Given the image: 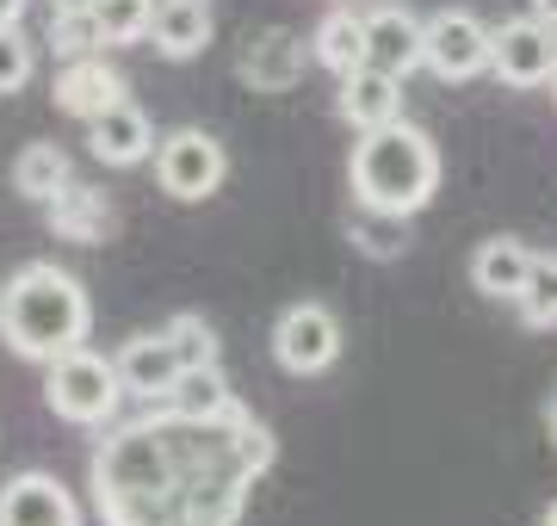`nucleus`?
I'll use <instances>...</instances> for the list:
<instances>
[{
  "mask_svg": "<svg viewBox=\"0 0 557 526\" xmlns=\"http://www.w3.org/2000/svg\"><path fill=\"white\" fill-rule=\"evenodd\" d=\"M50 57L57 62H81V57H100L106 43V25L94 7H62V13H50Z\"/></svg>",
  "mask_w": 557,
  "mask_h": 526,
  "instance_id": "nucleus-22",
  "label": "nucleus"
},
{
  "mask_svg": "<svg viewBox=\"0 0 557 526\" xmlns=\"http://www.w3.org/2000/svg\"><path fill=\"white\" fill-rule=\"evenodd\" d=\"M533 13H539L545 25H557V0H533Z\"/></svg>",
  "mask_w": 557,
  "mask_h": 526,
  "instance_id": "nucleus-29",
  "label": "nucleus"
},
{
  "mask_svg": "<svg viewBox=\"0 0 557 526\" xmlns=\"http://www.w3.org/2000/svg\"><path fill=\"white\" fill-rule=\"evenodd\" d=\"M236 75L255 87V93H292L298 75H304V38L298 32H285V25L248 38L242 43V57H236Z\"/></svg>",
  "mask_w": 557,
  "mask_h": 526,
  "instance_id": "nucleus-11",
  "label": "nucleus"
},
{
  "mask_svg": "<svg viewBox=\"0 0 557 526\" xmlns=\"http://www.w3.org/2000/svg\"><path fill=\"white\" fill-rule=\"evenodd\" d=\"M273 360L292 372V378H317V372H329V365L341 360V323L329 304H292L278 310L273 323Z\"/></svg>",
  "mask_w": 557,
  "mask_h": 526,
  "instance_id": "nucleus-8",
  "label": "nucleus"
},
{
  "mask_svg": "<svg viewBox=\"0 0 557 526\" xmlns=\"http://www.w3.org/2000/svg\"><path fill=\"white\" fill-rule=\"evenodd\" d=\"M341 118L354 130H384L403 118V75L379 68V62H359L354 75H341Z\"/></svg>",
  "mask_w": 557,
  "mask_h": 526,
  "instance_id": "nucleus-12",
  "label": "nucleus"
},
{
  "mask_svg": "<svg viewBox=\"0 0 557 526\" xmlns=\"http://www.w3.org/2000/svg\"><path fill=\"white\" fill-rule=\"evenodd\" d=\"M310 57H317L329 75H354L359 62H366V13H354V7L322 13L317 32H310Z\"/></svg>",
  "mask_w": 557,
  "mask_h": 526,
  "instance_id": "nucleus-19",
  "label": "nucleus"
},
{
  "mask_svg": "<svg viewBox=\"0 0 557 526\" xmlns=\"http://www.w3.org/2000/svg\"><path fill=\"white\" fill-rule=\"evenodd\" d=\"M156 180H161L168 199L205 204L223 180H230V155H223V142L211 137V130H193V124H186V130L156 142Z\"/></svg>",
  "mask_w": 557,
  "mask_h": 526,
  "instance_id": "nucleus-5",
  "label": "nucleus"
},
{
  "mask_svg": "<svg viewBox=\"0 0 557 526\" xmlns=\"http://www.w3.org/2000/svg\"><path fill=\"white\" fill-rule=\"evenodd\" d=\"M0 328H7V285H0Z\"/></svg>",
  "mask_w": 557,
  "mask_h": 526,
  "instance_id": "nucleus-33",
  "label": "nucleus"
},
{
  "mask_svg": "<svg viewBox=\"0 0 557 526\" xmlns=\"http://www.w3.org/2000/svg\"><path fill=\"white\" fill-rule=\"evenodd\" d=\"M273 471V434L248 409L230 415H149L94 446V508L106 526H242L255 484Z\"/></svg>",
  "mask_w": 557,
  "mask_h": 526,
  "instance_id": "nucleus-1",
  "label": "nucleus"
},
{
  "mask_svg": "<svg viewBox=\"0 0 557 526\" xmlns=\"http://www.w3.org/2000/svg\"><path fill=\"white\" fill-rule=\"evenodd\" d=\"M156 7L161 0H94V13L106 25V43H143L156 32Z\"/></svg>",
  "mask_w": 557,
  "mask_h": 526,
  "instance_id": "nucleus-25",
  "label": "nucleus"
},
{
  "mask_svg": "<svg viewBox=\"0 0 557 526\" xmlns=\"http://www.w3.org/2000/svg\"><path fill=\"white\" fill-rule=\"evenodd\" d=\"M354 199L391 217H416L440 192V149L416 124H384V130H359L354 162H347Z\"/></svg>",
  "mask_w": 557,
  "mask_h": 526,
  "instance_id": "nucleus-3",
  "label": "nucleus"
},
{
  "mask_svg": "<svg viewBox=\"0 0 557 526\" xmlns=\"http://www.w3.org/2000/svg\"><path fill=\"white\" fill-rule=\"evenodd\" d=\"M409 217H391V211H372V204H359L354 223H347V236H354L372 261H397L403 248H409V229H403Z\"/></svg>",
  "mask_w": 557,
  "mask_h": 526,
  "instance_id": "nucleus-23",
  "label": "nucleus"
},
{
  "mask_svg": "<svg viewBox=\"0 0 557 526\" xmlns=\"http://www.w3.org/2000/svg\"><path fill=\"white\" fill-rule=\"evenodd\" d=\"M552 100H557V82H552Z\"/></svg>",
  "mask_w": 557,
  "mask_h": 526,
  "instance_id": "nucleus-34",
  "label": "nucleus"
},
{
  "mask_svg": "<svg viewBox=\"0 0 557 526\" xmlns=\"http://www.w3.org/2000/svg\"><path fill=\"white\" fill-rule=\"evenodd\" d=\"M0 526H81V502L50 471H20L0 484Z\"/></svg>",
  "mask_w": 557,
  "mask_h": 526,
  "instance_id": "nucleus-9",
  "label": "nucleus"
},
{
  "mask_svg": "<svg viewBox=\"0 0 557 526\" xmlns=\"http://www.w3.org/2000/svg\"><path fill=\"white\" fill-rule=\"evenodd\" d=\"M527 273H533V248L515 242V236H490L471 254V285H478L483 298H496V304H515L520 291H527Z\"/></svg>",
  "mask_w": 557,
  "mask_h": 526,
  "instance_id": "nucleus-17",
  "label": "nucleus"
},
{
  "mask_svg": "<svg viewBox=\"0 0 557 526\" xmlns=\"http://www.w3.org/2000/svg\"><path fill=\"white\" fill-rule=\"evenodd\" d=\"M515 310L527 328H557V254H533V273H527Z\"/></svg>",
  "mask_w": 557,
  "mask_h": 526,
  "instance_id": "nucleus-24",
  "label": "nucleus"
},
{
  "mask_svg": "<svg viewBox=\"0 0 557 526\" xmlns=\"http://www.w3.org/2000/svg\"><path fill=\"white\" fill-rule=\"evenodd\" d=\"M50 93H57V112L94 124L100 112H112V105L124 100V75L106 57H81V62H62V75H57Z\"/></svg>",
  "mask_w": 557,
  "mask_h": 526,
  "instance_id": "nucleus-14",
  "label": "nucleus"
},
{
  "mask_svg": "<svg viewBox=\"0 0 557 526\" xmlns=\"http://www.w3.org/2000/svg\"><path fill=\"white\" fill-rule=\"evenodd\" d=\"M168 341H174L180 365H223V347H218V328L193 316V310H180L174 323H168Z\"/></svg>",
  "mask_w": 557,
  "mask_h": 526,
  "instance_id": "nucleus-26",
  "label": "nucleus"
},
{
  "mask_svg": "<svg viewBox=\"0 0 557 526\" xmlns=\"http://www.w3.org/2000/svg\"><path fill=\"white\" fill-rule=\"evenodd\" d=\"M112 360H119L124 390H131V397H143V403H161V397L180 385V372H186V365H180V353H174V341H168V328H156V335H131Z\"/></svg>",
  "mask_w": 557,
  "mask_h": 526,
  "instance_id": "nucleus-13",
  "label": "nucleus"
},
{
  "mask_svg": "<svg viewBox=\"0 0 557 526\" xmlns=\"http://www.w3.org/2000/svg\"><path fill=\"white\" fill-rule=\"evenodd\" d=\"M496 62V32L478 20V13H465V7H440L434 20H428V75L434 82H478L483 68Z\"/></svg>",
  "mask_w": 557,
  "mask_h": 526,
  "instance_id": "nucleus-6",
  "label": "nucleus"
},
{
  "mask_svg": "<svg viewBox=\"0 0 557 526\" xmlns=\"http://www.w3.org/2000/svg\"><path fill=\"white\" fill-rule=\"evenodd\" d=\"M62 7H94V0H50V13H62Z\"/></svg>",
  "mask_w": 557,
  "mask_h": 526,
  "instance_id": "nucleus-31",
  "label": "nucleus"
},
{
  "mask_svg": "<svg viewBox=\"0 0 557 526\" xmlns=\"http://www.w3.org/2000/svg\"><path fill=\"white\" fill-rule=\"evenodd\" d=\"M242 397L230 390V378H223V365H186L180 372V385L161 397V409H174V415H199V422H211V415H230Z\"/></svg>",
  "mask_w": 557,
  "mask_h": 526,
  "instance_id": "nucleus-20",
  "label": "nucleus"
},
{
  "mask_svg": "<svg viewBox=\"0 0 557 526\" xmlns=\"http://www.w3.org/2000/svg\"><path fill=\"white\" fill-rule=\"evenodd\" d=\"M366 62L409 82L416 68H428V20H416L409 7H372L366 13Z\"/></svg>",
  "mask_w": 557,
  "mask_h": 526,
  "instance_id": "nucleus-10",
  "label": "nucleus"
},
{
  "mask_svg": "<svg viewBox=\"0 0 557 526\" xmlns=\"http://www.w3.org/2000/svg\"><path fill=\"white\" fill-rule=\"evenodd\" d=\"M69 180H75V167H69V155H62L57 142H25L20 162H13V192L32 204H50Z\"/></svg>",
  "mask_w": 557,
  "mask_h": 526,
  "instance_id": "nucleus-21",
  "label": "nucleus"
},
{
  "mask_svg": "<svg viewBox=\"0 0 557 526\" xmlns=\"http://www.w3.org/2000/svg\"><path fill=\"white\" fill-rule=\"evenodd\" d=\"M44 217H50V236H62V242H81V248H94L112 236V223H119V211H112V199H106L100 186H81L69 180L57 192V199L44 204Z\"/></svg>",
  "mask_w": 557,
  "mask_h": 526,
  "instance_id": "nucleus-16",
  "label": "nucleus"
},
{
  "mask_svg": "<svg viewBox=\"0 0 557 526\" xmlns=\"http://www.w3.org/2000/svg\"><path fill=\"white\" fill-rule=\"evenodd\" d=\"M545 427H552V440H557V390H552V403H545Z\"/></svg>",
  "mask_w": 557,
  "mask_h": 526,
  "instance_id": "nucleus-30",
  "label": "nucleus"
},
{
  "mask_svg": "<svg viewBox=\"0 0 557 526\" xmlns=\"http://www.w3.org/2000/svg\"><path fill=\"white\" fill-rule=\"evenodd\" d=\"M38 75V43L25 38L20 25H0V93H20Z\"/></svg>",
  "mask_w": 557,
  "mask_h": 526,
  "instance_id": "nucleus-27",
  "label": "nucleus"
},
{
  "mask_svg": "<svg viewBox=\"0 0 557 526\" xmlns=\"http://www.w3.org/2000/svg\"><path fill=\"white\" fill-rule=\"evenodd\" d=\"M490 75L515 93H533V87L557 82V25H545L539 13H520V20L496 25V62Z\"/></svg>",
  "mask_w": 557,
  "mask_h": 526,
  "instance_id": "nucleus-7",
  "label": "nucleus"
},
{
  "mask_svg": "<svg viewBox=\"0 0 557 526\" xmlns=\"http://www.w3.org/2000/svg\"><path fill=\"white\" fill-rule=\"evenodd\" d=\"M87 149H94V162L106 167H137L156 155V124H149V112L131 100H119L112 112H100V118L87 124Z\"/></svg>",
  "mask_w": 557,
  "mask_h": 526,
  "instance_id": "nucleus-15",
  "label": "nucleus"
},
{
  "mask_svg": "<svg viewBox=\"0 0 557 526\" xmlns=\"http://www.w3.org/2000/svg\"><path fill=\"white\" fill-rule=\"evenodd\" d=\"M149 38L168 62H193L211 43V0H161Z\"/></svg>",
  "mask_w": 557,
  "mask_h": 526,
  "instance_id": "nucleus-18",
  "label": "nucleus"
},
{
  "mask_svg": "<svg viewBox=\"0 0 557 526\" xmlns=\"http://www.w3.org/2000/svg\"><path fill=\"white\" fill-rule=\"evenodd\" d=\"M124 397L131 390L119 378V360H100L94 347H75V353L44 365V403L69 427H112Z\"/></svg>",
  "mask_w": 557,
  "mask_h": 526,
  "instance_id": "nucleus-4",
  "label": "nucleus"
},
{
  "mask_svg": "<svg viewBox=\"0 0 557 526\" xmlns=\"http://www.w3.org/2000/svg\"><path fill=\"white\" fill-rule=\"evenodd\" d=\"M25 20V0H0V25H20Z\"/></svg>",
  "mask_w": 557,
  "mask_h": 526,
  "instance_id": "nucleus-28",
  "label": "nucleus"
},
{
  "mask_svg": "<svg viewBox=\"0 0 557 526\" xmlns=\"http://www.w3.org/2000/svg\"><path fill=\"white\" fill-rule=\"evenodd\" d=\"M94 328V304L81 291L75 273H62L57 261H25L7 279V347L32 365H50L62 353H75Z\"/></svg>",
  "mask_w": 557,
  "mask_h": 526,
  "instance_id": "nucleus-2",
  "label": "nucleus"
},
{
  "mask_svg": "<svg viewBox=\"0 0 557 526\" xmlns=\"http://www.w3.org/2000/svg\"><path fill=\"white\" fill-rule=\"evenodd\" d=\"M539 526H557V502H552V508H545V521H539Z\"/></svg>",
  "mask_w": 557,
  "mask_h": 526,
  "instance_id": "nucleus-32",
  "label": "nucleus"
}]
</instances>
